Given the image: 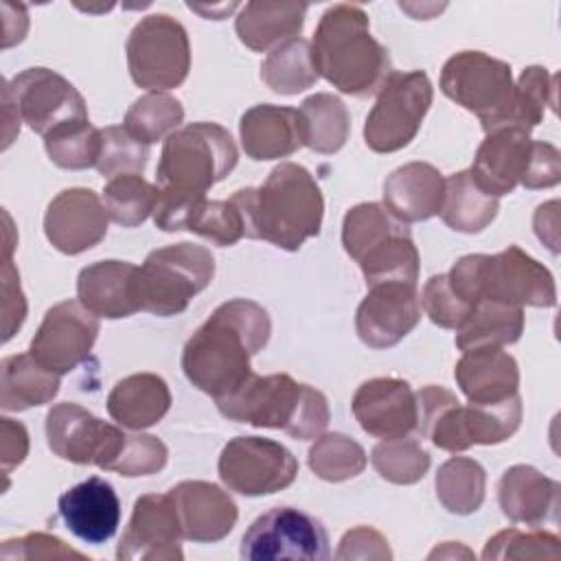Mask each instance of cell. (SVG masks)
<instances>
[{
  "label": "cell",
  "mask_w": 561,
  "mask_h": 561,
  "mask_svg": "<svg viewBox=\"0 0 561 561\" xmlns=\"http://www.w3.org/2000/svg\"><path fill=\"white\" fill-rule=\"evenodd\" d=\"M217 408L230 421L283 430L298 440L318 438L329 425L327 397L285 373H252L234 392L217 399Z\"/></svg>",
  "instance_id": "4"
},
{
  "label": "cell",
  "mask_w": 561,
  "mask_h": 561,
  "mask_svg": "<svg viewBox=\"0 0 561 561\" xmlns=\"http://www.w3.org/2000/svg\"><path fill=\"white\" fill-rule=\"evenodd\" d=\"M184 121L182 103L167 92H147L131 103L123 127L147 147L167 140Z\"/></svg>",
  "instance_id": "38"
},
{
  "label": "cell",
  "mask_w": 561,
  "mask_h": 561,
  "mask_svg": "<svg viewBox=\"0 0 561 561\" xmlns=\"http://www.w3.org/2000/svg\"><path fill=\"white\" fill-rule=\"evenodd\" d=\"M449 287L467 305L495 300L515 307H554V278L519 245L497 254H467L447 272Z\"/></svg>",
  "instance_id": "5"
},
{
  "label": "cell",
  "mask_w": 561,
  "mask_h": 561,
  "mask_svg": "<svg viewBox=\"0 0 561 561\" xmlns=\"http://www.w3.org/2000/svg\"><path fill=\"white\" fill-rule=\"evenodd\" d=\"M215 276V256L197 243H173L147 254L138 267L136 291L140 311L160 318L182 313Z\"/></svg>",
  "instance_id": "7"
},
{
  "label": "cell",
  "mask_w": 561,
  "mask_h": 561,
  "mask_svg": "<svg viewBox=\"0 0 561 561\" xmlns=\"http://www.w3.org/2000/svg\"><path fill=\"white\" fill-rule=\"evenodd\" d=\"M561 557L559 537L548 530H519L506 528L495 533L484 550L482 559L500 561V559H550L557 561Z\"/></svg>",
  "instance_id": "46"
},
{
  "label": "cell",
  "mask_w": 561,
  "mask_h": 561,
  "mask_svg": "<svg viewBox=\"0 0 561 561\" xmlns=\"http://www.w3.org/2000/svg\"><path fill=\"white\" fill-rule=\"evenodd\" d=\"M559 493V482L530 465L508 467L497 484V502L502 513L511 522L533 528L557 519Z\"/></svg>",
  "instance_id": "26"
},
{
  "label": "cell",
  "mask_w": 561,
  "mask_h": 561,
  "mask_svg": "<svg viewBox=\"0 0 561 561\" xmlns=\"http://www.w3.org/2000/svg\"><path fill=\"white\" fill-rule=\"evenodd\" d=\"M59 392V375L44 368L31 353L9 355L0 364V405L22 412L44 405Z\"/></svg>",
  "instance_id": "31"
},
{
  "label": "cell",
  "mask_w": 561,
  "mask_h": 561,
  "mask_svg": "<svg viewBox=\"0 0 561 561\" xmlns=\"http://www.w3.org/2000/svg\"><path fill=\"white\" fill-rule=\"evenodd\" d=\"M57 508L66 528L77 539L94 546L112 539L121 524V500L114 486L99 476L61 493Z\"/></svg>",
  "instance_id": "22"
},
{
  "label": "cell",
  "mask_w": 561,
  "mask_h": 561,
  "mask_svg": "<svg viewBox=\"0 0 561 561\" xmlns=\"http://www.w3.org/2000/svg\"><path fill=\"white\" fill-rule=\"evenodd\" d=\"M434 90L423 70L390 72L364 123V140L377 153L408 147L421 129Z\"/></svg>",
  "instance_id": "10"
},
{
  "label": "cell",
  "mask_w": 561,
  "mask_h": 561,
  "mask_svg": "<svg viewBox=\"0 0 561 561\" xmlns=\"http://www.w3.org/2000/svg\"><path fill=\"white\" fill-rule=\"evenodd\" d=\"M548 210H550V202L548 204H541L535 213V232L541 241H546V245L557 252V210L550 215V221H548Z\"/></svg>",
  "instance_id": "55"
},
{
  "label": "cell",
  "mask_w": 561,
  "mask_h": 561,
  "mask_svg": "<svg viewBox=\"0 0 561 561\" xmlns=\"http://www.w3.org/2000/svg\"><path fill=\"white\" fill-rule=\"evenodd\" d=\"M440 90L447 99L476 114L486 134L511 129L515 83L506 61L480 50L456 53L440 70Z\"/></svg>",
  "instance_id": "8"
},
{
  "label": "cell",
  "mask_w": 561,
  "mask_h": 561,
  "mask_svg": "<svg viewBox=\"0 0 561 561\" xmlns=\"http://www.w3.org/2000/svg\"><path fill=\"white\" fill-rule=\"evenodd\" d=\"M366 285L381 283H405L414 285L419 280V252L410 237L408 226L390 232L375 248H370L359 261Z\"/></svg>",
  "instance_id": "34"
},
{
  "label": "cell",
  "mask_w": 561,
  "mask_h": 561,
  "mask_svg": "<svg viewBox=\"0 0 561 561\" xmlns=\"http://www.w3.org/2000/svg\"><path fill=\"white\" fill-rule=\"evenodd\" d=\"M149 149L134 138L123 125H110L101 129V151L96 158V171L103 178L140 175L147 164Z\"/></svg>",
  "instance_id": "45"
},
{
  "label": "cell",
  "mask_w": 561,
  "mask_h": 561,
  "mask_svg": "<svg viewBox=\"0 0 561 561\" xmlns=\"http://www.w3.org/2000/svg\"><path fill=\"white\" fill-rule=\"evenodd\" d=\"M46 438L48 447L61 460L75 465H96L110 471L118 458L127 434L101 419L85 408L64 401L46 414Z\"/></svg>",
  "instance_id": "14"
},
{
  "label": "cell",
  "mask_w": 561,
  "mask_h": 561,
  "mask_svg": "<svg viewBox=\"0 0 561 561\" xmlns=\"http://www.w3.org/2000/svg\"><path fill=\"white\" fill-rule=\"evenodd\" d=\"M186 230H191L221 248L234 245L241 237H245L241 213L230 199H206L204 197L195 206Z\"/></svg>",
  "instance_id": "47"
},
{
  "label": "cell",
  "mask_w": 561,
  "mask_h": 561,
  "mask_svg": "<svg viewBox=\"0 0 561 561\" xmlns=\"http://www.w3.org/2000/svg\"><path fill=\"white\" fill-rule=\"evenodd\" d=\"M182 537L195 543L221 541L237 524L239 511L232 497L213 482L184 480L169 491Z\"/></svg>",
  "instance_id": "21"
},
{
  "label": "cell",
  "mask_w": 561,
  "mask_h": 561,
  "mask_svg": "<svg viewBox=\"0 0 561 561\" xmlns=\"http://www.w3.org/2000/svg\"><path fill=\"white\" fill-rule=\"evenodd\" d=\"M182 528L169 493H147L134 504L129 524L116 548L118 561H180Z\"/></svg>",
  "instance_id": "17"
},
{
  "label": "cell",
  "mask_w": 561,
  "mask_h": 561,
  "mask_svg": "<svg viewBox=\"0 0 561 561\" xmlns=\"http://www.w3.org/2000/svg\"><path fill=\"white\" fill-rule=\"evenodd\" d=\"M99 335V318L79 300L50 307L31 340L28 353L59 377L75 370L92 351Z\"/></svg>",
  "instance_id": "16"
},
{
  "label": "cell",
  "mask_w": 561,
  "mask_h": 561,
  "mask_svg": "<svg viewBox=\"0 0 561 561\" xmlns=\"http://www.w3.org/2000/svg\"><path fill=\"white\" fill-rule=\"evenodd\" d=\"M546 107L557 110V75H550L541 66H530L515 83L511 129L530 134L543 121Z\"/></svg>",
  "instance_id": "41"
},
{
  "label": "cell",
  "mask_w": 561,
  "mask_h": 561,
  "mask_svg": "<svg viewBox=\"0 0 561 561\" xmlns=\"http://www.w3.org/2000/svg\"><path fill=\"white\" fill-rule=\"evenodd\" d=\"M26 318V300L20 289V276L11 263V254H4L2 270V324H4V342L11 340L15 329L22 327Z\"/></svg>",
  "instance_id": "53"
},
{
  "label": "cell",
  "mask_w": 561,
  "mask_h": 561,
  "mask_svg": "<svg viewBox=\"0 0 561 561\" xmlns=\"http://www.w3.org/2000/svg\"><path fill=\"white\" fill-rule=\"evenodd\" d=\"M445 197V178L427 162H408L394 169L383 182L386 210L403 221H425L440 213Z\"/></svg>",
  "instance_id": "28"
},
{
  "label": "cell",
  "mask_w": 561,
  "mask_h": 561,
  "mask_svg": "<svg viewBox=\"0 0 561 561\" xmlns=\"http://www.w3.org/2000/svg\"><path fill=\"white\" fill-rule=\"evenodd\" d=\"M239 554L250 561H324L331 557L322 522L294 506H276L259 515L245 530Z\"/></svg>",
  "instance_id": "12"
},
{
  "label": "cell",
  "mask_w": 561,
  "mask_h": 561,
  "mask_svg": "<svg viewBox=\"0 0 561 561\" xmlns=\"http://www.w3.org/2000/svg\"><path fill=\"white\" fill-rule=\"evenodd\" d=\"M156 199L158 186L142 180V175H118L103 188L107 217L123 228H134L147 221V217L153 215Z\"/></svg>",
  "instance_id": "40"
},
{
  "label": "cell",
  "mask_w": 561,
  "mask_h": 561,
  "mask_svg": "<svg viewBox=\"0 0 561 561\" xmlns=\"http://www.w3.org/2000/svg\"><path fill=\"white\" fill-rule=\"evenodd\" d=\"M127 68L138 88L164 92L184 83L191 70V44L184 26L167 15L142 18L127 37Z\"/></svg>",
  "instance_id": "9"
},
{
  "label": "cell",
  "mask_w": 561,
  "mask_h": 561,
  "mask_svg": "<svg viewBox=\"0 0 561 561\" xmlns=\"http://www.w3.org/2000/svg\"><path fill=\"white\" fill-rule=\"evenodd\" d=\"M522 423V399L519 394L493 403L480 405L454 403L445 408L427 427L425 436L434 447L458 454L473 445H497L508 440Z\"/></svg>",
  "instance_id": "15"
},
{
  "label": "cell",
  "mask_w": 561,
  "mask_h": 561,
  "mask_svg": "<svg viewBox=\"0 0 561 561\" xmlns=\"http://www.w3.org/2000/svg\"><path fill=\"white\" fill-rule=\"evenodd\" d=\"M230 202L241 213L245 237L270 241L287 252L300 250L322 228L324 199L320 186L296 162H280L261 186L239 188Z\"/></svg>",
  "instance_id": "2"
},
{
  "label": "cell",
  "mask_w": 561,
  "mask_h": 561,
  "mask_svg": "<svg viewBox=\"0 0 561 561\" xmlns=\"http://www.w3.org/2000/svg\"><path fill=\"white\" fill-rule=\"evenodd\" d=\"M421 320V300L414 285L381 283L368 287L355 313L359 340L375 348L399 344Z\"/></svg>",
  "instance_id": "18"
},
{
  "label": "cell",
  "mask_w": 561,
  "mask_h": 561,
  "mask_svg": "<svg viewBox=\"0 0 561 561\" xmlns=\"http://www.w3.org/2000/svg\"><path fill=\"white\" fill-rule=\"evenodd\" d=\"M311 57L318 77L351 96H370L388 79V50L370 35L368 15L357 4L329 7L313 33Z\"/></svg>",
  "instance_id": "3"
},
{
  "label": "cell",
  "mask_w": 561,
  "mask_h": 561,
  "mask_svg": "<svg viewBox=\"0 0 561 561\" xmlns=\"http://www.w3.org/2000/svg\"><path fill=\"white\" fill-rule=\"evenodd\" d=\"M243 151L252 160L287 158L305 145L300 110L261 103L243 112L239 121Z\"/></svg>",
  "instance_id": "25"
},
{
  "label": "cell",
  "mask_w": 561,
  "mask_h": 561,
  "mask_svg": "<svg viewBox=\"0 0 561 561\" xmlns=\"http://www.w3.org/2000/svg\"><path fill=\"white\" fill-rule=\"evenodd\" d=\"M421 307L427 313V318L443 327V329H458L460 322L467 318L471 311V305L460 300L454 289L449 287L447 274H436L432 276L421 294Z\"/></svg>",
  "instance_id": "49"
},
{
  "label": "cell",
  "mask_w": 561,
  "mask_h": 561,
  "mask_svg": "<svg viewBox=\"0 0 561 561\" xmlns=\"http://www.w3.org/2000/svg\"><path fill=\"white\" fill-rule=\"evenodd\" d=\"M267 311L248 298L221 302L186 340L182 370L186 379L215 401L234 392L250 375V359L270 340Z\"/></svg>",
  "instance_id": "1"
},
{
  "label": "cell",
  "mask_w": 561,
  "mask_h": 561,
  "mask_svg": "<svg viewBox=\"0 0 561 561\" xmlns=\"http://www.w3.org/2000/svg\"><path fill=\"white\" fill-rule=\"evenodd\" d=\"M497 210V197L486 195L469 171H458L445 180L440 217L451 230L465 234L482 232L495 219Z\"/></svg>",
  "instance_id": "33"
},
{
  "label": "cell",
  "mask_w": 561,
  "mask_h": 561,
  "mask_svg": "<svg viewBox=\"0 0 561 561\" xmlns=\"http://www.w3.org/2000/svg\"><path fill=\"white\" fill-rule=\"evenodd\" d=\"M486 473L473 458L454 456L436 471V497L454 515H471L484 502Z\"/></svg>",
  "instance_id": "36"
},
{
  "label": "cell",
  "mask_w": 561,
  "mask_h": 561,
  "mask_svg": "<svg viewBox=\"0 0 561 561\" xmlns=\"http://www.w3.org/2000/svg\"><path fill=\"white\" fill-rule=\"evenodd\" d=\"M2 559H85L83 552L66 546L59 537L46 533H28L2 543Z\"/></svg>",
  "instance_id": "50"
},
{
  "label": "cell",
  "mask_w": 561,
  "mask_h": 561,
  "mask_svg": "<svg viewBox=\"0 0 561 561\" xmlns=\"http://www.w3.org/2000/svg\"><path fill=\"white\" fill-rule=\"evenodd\" d=\"M454 377L469 403L493 405L517 394L519 368L513 355L497 346L465 351Z\"/></svg>",
  "instance_id": "27"
},
{
  "label": "cell",
  "mask_w": 561,
  "mask_h": 561,
  "mask_svg": "<svg viewBox=\"0 0 561 561\" xmlns=\"http://www.w3.org/2000/svg\"><path fill=\"white\" fill-rule=\"evenodd\" d=\"M561 180V153L554 145L543 140H533V156L528 173L522 186L535 188H550Z\"/></svg>",
  "instance_id": "52"
},
{
  "label": "cell",
  "mask_w": 561,
  "mask_h": 561,
  "mask_svg": "<svg viewBox=\"0 0 561 561\" xmlns=\"http://www.w3.org/2000/svg\"><path fill=\"white\" fill-rule=\"evenodd\" d=\"M107 210L92 188H66L46 208L44 232L55 250L81 254L107 234Z\"/></svg>",
  "instance_id": "20"
},
{
  "label": "cell",
  "mask_w": 561,
  "mask_h": 561,
  "mask_svg": "<svg viewBox=\"0 0 561 561\" xmlns=\"http://www.w3.org/2000/svg\"><path fill=\"white\" fill-rule=\"evenodd\" d=\"M307 9L302 2H248L234 20V31L250 50H274L302 31Z\"/></svg>",
  "instance_id": "30"
},
{
  "label": "cell",
  "mask_w": 561,
  "mask_h": 561,
  "mask_svg": "<svg viewBox=\"0 0 561 561\" xmlns=\"http://www.w3.org/2000/svg\"><path fill=\"white\" fill-rule=\"evenodd\" d=\"M171 408L167 381L153 373L121 379L107 394V414L127 430H145L162 421Z\"/></svg>",
  "instance_id": "29"
},
{
  "label": "cell",
  "mask_w": 561,
  "mask_h": 561,
  "mask_svg": "<svg viewBox=\"0 0 561 561\" xmlns=\"http://www.w3.org/2000/svg\"><path fill=\"white\" fill-rule=\"evenodd\" d=\"M263 83L278 94H298L318 81L311 44L302 37L276 46L261 64Z\"/></svg>",
  "instance_id": "37"
},
{
  "label": "cell",
  "mask_w": 561,
  "mask_h": 561,
  "mask_svg": "<svg viewBox=\"0 0 561 561\" xmlns=\"http://www.w3.org/2000/svg\"><path fill=\"white\" fill-rule=\"evenodd\" d=\"M136 278L138 267L129 261H96L79 272V302L96 318H127L140 311Z\"/></svg>",
  "instance_id": "24"
},
{
  "label": "cell",
  "mask_w": 561,
  "mask_h": 561,
  "mask_svg": "<svg viewBox=\"0 0 561 561\" xmlns=\"http://www.w3.org/2000/svg\"><path fill=\"white\" fill-rule=\"evenodd\" d=\"M405 226L403 221L394 219L386 206L377 202H364L353 206L342 221V245L346 254L359 261L370 248H375L381 239L390 232Z\"/></svg>",
  "instance_id": "43"
},
{
  "label": "cell",
  "mask_w": 561,
  "mask_h": 561,
  "mask_svg": "<svg viewBox=\"0 0 561 561\" xmlns=\"http://www.w3.org/2000/svg\"><path fill=\"white\" fill-rule=\"evenodd\" d=\"M524 331V309L495 300H480L456 329V346L465 353L471 348L513 344Z\"/></svg>",
  "instance_id": "32"
},
{
  "label": "cell",
  "mask_w": 561,
  "mask_h": 561,
  "mask_svg": "<svg viewBox=\"0 0 561 561\" xmlns=\"http://www.w3.org/2000/svg\"><path fill=\"white\" fill-rule=\"evenodd\" d=\"M44 149L59 169L81 171L94 167L101 151V129L90 125V121L68 123L44 136Z\"/></svg>",
  "instance_id": "42"
},
{
  "label": "cell",
  "mask_w": 561,
  "mask_h": 561,
  "mask_svg": "<svg viewBox=\"0 0 561 561\" xmlns=\"http://www.w3.org/2000/svg\"><path fill=\"white\" fill-rule=\"evenodd\" d=\"M0 462L2 471L9 473L28 454V434L22 423L2 416L0 419Z\"/></svg>",
  "instance_id": "54"
},
{
  "label": "cell",
  "mask_w": 561,
  "mask_h": 561,
  "mask_svg": "<svg viewBox=\"0 0 561 561\" xmlns=\"http://www.w3.org/2000/svg\"><path fill=\"white\" fill-rule=\"evenodd\" d=\"M353 416L359 427L381 440L403 438L416 432V392L405 379L375 377L364 381L353 394Z\"/></svg>",
  "instance_id": "19"
},
{
  "label": "cell",
  "mask_w": 561,
  "mask_h": 561,
  "mask_svg": "<svg viewBox=\"0 0 561 561\" xmlns=\"http://www.w3.org/2000/svg\"><path fill=\"white\" fill-rule=\"evenodd\" d=\"M335 559H379V561H383V559H392V552L388 548L386 537L379 530H375L370 526H357L342 537Z\"/></svg>",
  "instance_id": "51"
},
{
  "label": "cell",
  "mask_w": 561,
  "mask_h": 561,
  "mask_svg": "<svg viewBox=\"0 0 561 561\" xmlns=\"http://www.w3.org/2000/svg\"><path fill=\"white\" fill-rule=\"evenodd\" d=\"M375 471L392 484H414L430 469V454L416 438H392L375 445L370 451Z\"/></svg>",
  "instance_id": "44"
},
{
  "label": "cell",
  "mask_w": 561,
  "mask_h": 561,
  "mask_svg": "<svg viewBox=\"0 0 561 561\" xmlns=\"http://www.w3.org/2000/svg\"><path fill=\"white\" fill-rule=\"evenodd\" d=\"M300 116L305 127V147L311 151L335 153L346 145L351 134V116L337 96L329 92L307 96L300 105Z\"/></svg>",
  "instance_id": "35"
},
{
  "label": "cell",
  "mask_w": 561,
  "mask_h": 561,
  "mask_svg": "<svg viewBox=\"0 0 561 561\" xmlns=\"http://www.w3.org/2000/svg\"><path fill=\"white\" fill-rule=\"evenodd\" d=\"M309 469L327 482H344L366 469V451L346 434H320L309 449Z\"/></svg>",
  "instance_id": "39"
},
{
  "label": "cell",
  "mask_w": 561,
  "mask_h": 561,
  "mask_svg": "<svg viewBox=\"0 0 561 561\" xmlns=\"http://www.w3.org/2000/svg\"><path fill=\"white\" fill-rule=\"evenodd\" d=\"M239 151L228 129L217 123H191L175 129L162 145L156 186L186 193H206L230 175Z\"/></svg>",
  "instance_id": "6"
},
{
  "label": "cell",
  "mask_w": 561,
  "mask_h": 561,
  "mask_svg": "<svg viewBox=\"0 0 561 561\" xmlns=\"http://www.w3.org/2000/svg\"><path fill=\"white\" fill-rule=\"evenodd\" d=\"M167 458L169 449L160 438L151 434H127L125 445L110 471H116L127 478L151 476L164 469Z\"/></svg>",
  "instance_id": "48"
},
{
  "label": "cell",
  "mask_w": 561,
  "mask_h": 561,
  "mask_svg": "<svg viewBox=\"0 0 561 561\" xmlns=\"http://www.w3.org/2000/svg\"><path fill=\"white\" fill-rule=\"evenodd\" d=\"M2 103L39 136H48L68 123L88 121V107L79 90L50 68H26L4 81Z\"/></svg>",
  "instance_id": "11"
},
{
  "label": "cell",
  "mask_w": 561,
  "mask_h": 561,
  "mask_svg": "<svg viewBox=\"0 0 561 561\" xmlns=\"http://www.w3.org/2000/svg\"><path fill=\"white\" fill-rule=\"evenodd\" d=\"M217 471L230 491L259 497L287 489L298 476V460L272 438L237 436L221 449Z\"/></svg>",
  "instance_id": "13"
},
{
  "label": "cell",
  "mask_w": 561,
  "mask_h": 561,
  "mask_svg": "<svg viewBox=\"0 0 561 561\" xmlns=\"http://www.w3.org/2000/svg\"><path fill=\"white\" fill-rule=\"evenodd\" d=\"M533 156L530 134L497 129L486 134L469 169L476 184L491 197L513 193L526 178Z\"/></svg>",
  "instance_id": "23"
}]
</instances>
